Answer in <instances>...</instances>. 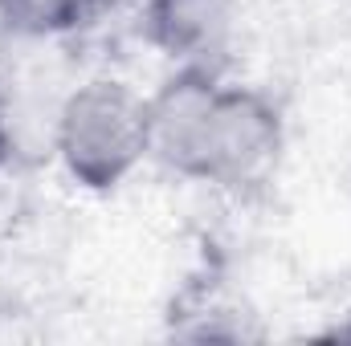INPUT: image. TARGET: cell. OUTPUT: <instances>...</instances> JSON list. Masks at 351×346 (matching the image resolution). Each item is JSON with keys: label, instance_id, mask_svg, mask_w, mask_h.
<instances>
[{"label": "cell", "instance_id": "9c48e42d", "mask_svg": "<svg viewBox=\"0 0 351 346\" xmlns=\"http://www.w3.org/2000/svg\"><path fill=\"white\" fill-rule=\"evenodd\" d=\"M331 338H351V322H343V326H335V330H331Z\"/></svg>", "mask_w": 351, "mask_h": 346}, {"label": "cell", "instance_id": "ba28073f", "mask_svg": "<svg viewBox=\"0 0 351 346\" xmlns=\"http://www.w3.org/2000/svg\"><path fill=\"white\" fill-rule=\"evenodd\" d=\"M4 37H8V33L0 29V106H4Z\"/></svg>", "mask_w": 351, "mask_h": 346}, {"label": "cell", "instance_id": "5b68a950", "mask_svg": "<svg viewBox=\"0 0 351 346\" xmlns=\"http://www.w3.org/2000/svg\"><path fill=\"white\" fill-rule=\"evenodd\" d=\"M94 21L86 0H0V29L8 37H66Z\"/></svg>", "mask_w": 351, "mask_h": 346}, {"label": "cell", "instance_id": "8992f818", "mask_svg": "<svg viewBox=\"0 0 351 346\" xmlns=\"http://www.w3.org/2000/svg\"><path fill=\"white\" fill-rule=\"evenodd\" d=\"M12 163V131H8V118H4V106H0V172Z\"/></svg>", "mask_w": 351, "mask_h": 346}, {"label": "cell", "instance_id": "277c9868", "mask_svg": "<svg viewBox=\"0 0 351 346\" xmlns=\"http://www.w3.org/2000/svg\"><path fill=\"white\" fill-rule=\"evenodd\" d=\"M221 78L225 74L213 70H172V78H164L156 94H147V159H156L172 175L192 179Z\"/></svg>", "mask_w": 351, "mask_h": 346}, {"label": "cell", "instance_id": "6da1fadb", "mask_svg": "<svg viewBox=\"0 0 351 346\" xmlns=\"http://www.w3.org/2000/svg\"><path fill=\"white\" fill-rule=\"evenodd\" d=\"M53 151L86 191H114L147 159V98L119 78H90L53 118Z\"/></svg>", "mask_w": 351, "mask_h": 346}, {"label": "cell", "instance_id": "52a82bcc", "mask_svg": "<svg viewBox=\"0 0 351 346\" xmlns=\"http://www.w3.org/2000/svg\"><path fill=\"white\" fill-rule=\"evenodd\" d=\"M86 4H90V12H94V16H102V12H110V8H123L127 0H86Z\"/></svg>", "mask_w": 351, "mask_h": 346}, {"label": "cell", "instance_id": "7a4b0ae2", "mask_svg": "<svg viewBox=\"0 0 351 346\" xmlns=\"http://www.w3.org/2000/svg\"><path fill=\"white\" fill-rule=\"evenodd\" d=\"M286 147V122L278 102L254 86H233L221 78L208 106V122L196 151V183L245 187L258 183Z\"/></svg>", "mask_w": 351, "mask_h": 346}, {"label": "cell", "instance_id": "3957f363", "mask_svg": "<svg viewBox=\"0 0 351 346\" xmlns=\"http://www.w3.org/2000/svg\"><path fill=\"white\" fill-rule=\"evenodd\" d=\"M237 0H139L143 41L176 70L225 74V57L237 41Z\"/></svg>", "mask_w": 351, "mask_h": 346}]
</instances>
